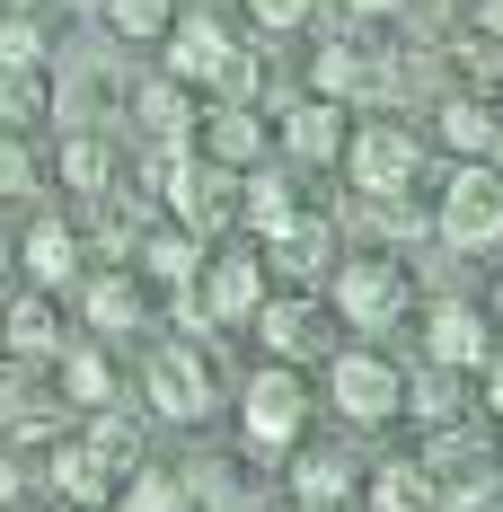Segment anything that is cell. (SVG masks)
<instances>
[{"label":"cell","mask_w":503,"mask_h":512,"mask_svg":"<svg viewBox=\"0 0 503 512\" xmlns=\"http://www.w3.org/2000/svg\"><path fill=\"white\" fill-rule=\"evenodd\" d=\"M309 433V389L292 362H265L248 389H239V442H248L256 460H292Z\"/></svg>","instance_id":"1"},{"label":"cell","mask_w":503,"mask_h":512,"mask_svg":"<svg viewBox=\"0 0 503 512\" xmlns=\"http://www.w3.org/2000/svg\"><path fill=\"white\" fill-rule=\"evenodd\" d=\"M406 301H415V283H406L398 256H336L327 265V309L345 327H398Z\"/></svg>","instance_id":"2"},{"label":"cell","mask_w":503,"mask_h":512,"mask_svg":"<svg viewBox=\"0 0 503 512\" xmlns=\"http://www.w3.org/2000/svg\"><path fill=\"white\" fill-rule=\"evenodd\" d=\"M433 230H442L451 248H495L503 239V159H459V177L442 186Z\"/></svg>","instance_id":"3"},{"label":"cell","mask_w":503,"mask_h":512,"mask_svg":"<svg viewBox=\"0 0 503 512\" xmlns=\"http://www.w3.org/2000/svg\"><path fill=\"white\" fill-rule=\"evenodd\" d=\"M142 398H151V415H168V424H203V415L221 407L212 354H195V345H151V362H142Z\"/></svg>","instance_id":"4"},{"label":"cell","mask_w":503,"mask_h":512,"mask_svg":"<svg viewBox=\"0 0 503 512\" xmlns=\"http://www.w3.org/2000/svg\"><path fill=\"white\" fill-rule=\"evenodd\" d=\"M336 159H345V177L362 186V195H380V204H389V195L415 186L424 142H415L406 124H380V115H371V124H353V133H345V151H336Z\"/></svg>","instance_id":"5"},{"label":"cell","mask_w":503,"mask_h":512,"mask_svg":"<svg viewBox=\"0 0 503 512\" xmlns=\"http://www.w3.org/2000/svg\"><path fill=\"white\" fill-rule=\"evenodd\" d=\"M398 362L389 354H371V345H336V354H327V407L345 415V424H362V433H371V424H389V415H398Z\"/></svg>","instance_id":"6"},{"label":"cell","mask_w":503,"mask_h":512,"mask_svg":"<svg viewBox=\"0 0 503 512\" xmlns=\"http://www.w3.org/2000/svg\"><path fill=\"white\" fill-rule=\"evenodd\" d=\"M424 486H433V504H442V512H486L503 495V460H495V451H477V442L451 424V433H433Z\"/></svg>","instance_id":"7"},{"label":"cell","mask_w":503,"mask_h":512,"mask_svg":"<svg viewBox=\"0 0 503 512\" xmlns=\"http://www.w3.org/2000/svg\"><path fill=\"white\" fill-rule=\"evenodd\" d=\"M309 80H318L309 98H327V106H336V98H345V106H380L389 89H398V62H389L380 45H362V36H336V45H318Z\"/></svg>","instance_id":"8"},{"label":"cell","mask_w":503,"mask_h":512,"mask_svg":"<svg viewBox=\"0 0 503 512\" xmlns=\"http://www.w3.org/2000/svg\"><path fill=\"white\" fill-rule=\"evenodd\" d=\"M248 327L265 336V354H274V362H309V354H327V327H336V309L318 301V292H265Z\"/></svg>","instance_id":"9"},{"label":"cell","mask_w":503,"mask_h":512,"mask_svg":"<svg viewBox=\"0 0 503 512\" xmlns=\"http://www.w3.org/2000/svg\"><path fill=\"white\" fill-rule=\"evenodd\" d=\"M265 256H248V248H230V256H212L195 274V309L203 318H221V327H248L256 318V301H265Z\"/></svg>","instance_id":"10"},{"label":"cell","mask_w":503,"mask_h":512,"mask_svg":"<svg viewBox=\"0 0 503 512\" xmlns=\"http://www.w3.org/2000/svg\"><path fill=\"white\" fill-rule=\"evenodd\" d=\"M230 45H239V36H230L221 18H177V27L159 36L168 80H177V89H212V80H221V62H230Z\"/></svg>","instance_id":"11"},{"label":"cell","mask_w":503,"mask_h":512,"mask_svg":"<svg viewBox=\"0 0 503 512\" xmlns=\"http://www.w3.org/2000/svg\"><path fill=\"white\" fill-rule=\"evenodd\" d=\"M486 354H495V336H486V309L433 301V318H424V362H442V371H486Z\"/></svg>","instance_id":"12"},{"label":"cell","mask_w":503,"mask_h":512,"mask_svg":"<svg viewBox=\"0 0 503 512\" xmlns=\"http://www.w3.org/2000/svg\"><path fill=\"white\" fill-rule=\"evenodd\" d=\"M45 468H53V495H62L71 512L115 504V460H106L98 442H53V451H45Z\"/></svg>","instance_id":"13"},{"label":"cell","mask_w":503,"mask_h":512,"mask_svg":"<svg viewBox=\"0 0 503 512\" xmlns=\"http://www.w3.org/2000/svg\"><path fill=\"white\" fill-rule=\"evenodd\" d=\"M168 212H177V230H221V221H230V212H239V177H230V168H212V159H195V168H186V186H177V195H168Z\"/></svg>","instance_id":"14"},{"label":"cell","mask_w":503,"mask_h":512,"mask_svg":"<svg viewBox=\"0 0 503 512\" xmlns=\"http://www.w3.org/2000/svg\"><path fill=\"white\" fill-rule=\"evenodd\" d=\"M0 354H18V362H62V309H53V292L9 301V318H0Z\"/></svg>","instance_id":"15"},{"label":"cell","mask_w":503,"mask_h":512,"mask_svg":"<svg viewBox=\"0 0 503 512\" xmlns=\"http://www.w3.org/2000/svg\"><path fill=\"white\" fill-rule=\"evenodd\" d=\"M353 486H362V468H353L345 451H292V504H301V512L353 504Z\"/></svg>","instance_id":"16"},{"label":"cell","mask_w":503,"mask_h":512,"mask_svg":"<svg viewBox=\"0 0 503 512\" xmlns=\"http://www.w3.org/2000/svg\"><path fill=\"white\" fill-rule=\"evenodd\" d=\"M327 265H336V239H327V221H292L283 239H265V274H283L292 292H309Z\"/></svg>","instance_id":"17"},{"label":"cell","mask_w":503,"mask_h":512,"mask_svg":"<svg viewBox=\"0 0 503 512\" xmlns=\"http://www.w3.org/2000/svg\"><path fill=\"white\" fill-rule=\"evenodd\" d=\"M133 265H142L151 283H168V292H195L203 239H195V230H142V239H133Z\"/></svg>","instance_id":"18"},{"label":"cell","mask_w":503,"mask_h":512,"mask_svg":"<svg viewBox=\"0 0 503 512\" xmlns=\"http://www.w3.org/2000/svg\"><path fill=\"white\" fill-rule=\"evenodd\" d=\"M398 415H415L424 433H451L459 415H468V398H459V371H442V362H424L415 380H398Z\"/></svg>","instance_id":"19"},{"label":"cell","mask_w":503,"mask_h":512,"mask_svg":"<svg viewBox=\"0 0 503 512\" xmlns=\"http://www.w3.org/2000/svg\"><path fill=\"white\" fill-rule=\"evenodd\" d=\"M283 151L292 159H336L345 151V115H336L327 98H292L283 106Z\"/></svg>","instance_id":"20"},{"label":"cell","mask_w":503,"mask_h":512,"mask_svg":"<svg viewBox=\"0 0 503 512\" xmlns=\"http://www.w3.org/2000/svg\"><path fill=\"white\" fill-rule=\"evenodd\" d=\"M256 151H265V115H256V106L203 115V159H212V168H248Z\"/></svg>","instance_id":"21"},{"label":"cell","mask_w":503,"mask_h":512,"mask_svg":"<svg viewBox=\"0 0 503 512\" xmlns=\"http://www.w3.org/2000/svg\"><path fill=\"white\" fill-rule=\"evenodd\" d=\"M18 256H27V274H36V292H53V283L80 274V230H71V221H36V230L18 239Z\"/></svg>","instance_id":"22"},{"label":"cell","mask_w":503,"mask_h":512,"mask_svg":"<svg viewBox=\"0 0 503 512\" xmlns=\"http://www.w3.org/2000/svg\"><path fill=\"white\" fill-rule=\"evenodd\" d=\"M133 115H142V133H151V142H186V124H195V89H177V80L159 71V80L133 89Z\"/></svg>","instance_id":"23"},{"label":"cell","mask_w":503,"mask_h":512,"mask_svg":"<svg viewBox=\"0 0 503 512\" xmlns=\"http://www.w3.org/2000/svg\"><path fill=\"white\" fill-rule=\"evenodd\" d=\"M362 495H371V512H433L424 460H380V468H362Z\"/></svg>","instance_id":"24"},{"label":"cell","mask_w":503,"mask_h":512,"mask_svg":"<svg viewBox=\"0 0 503 512\" xmlns=\"http://www.w3.org/2000/svg\"><path fill=\"white\" fill-rule=\"evenodd\" d=\"M53 115V80L27 71V62H0V133H27Z\"/></svg>","instance_id":"25"},{"label":"cell","mask_w":503,"mask_h":512,"mask_svg":"<svg viewBox=\"0 0 503 512\" xmlns=\"http://www.w3.org/2000/svg\"><path fill=\"white\" fill-rule=\"evenodd\" d=\"M62 186L71 195H115V142H98V133H62Z\"/></svg>","instance_id":"26"},{"label":"cell","mask_w":503,"mask_h":512,"mask_svg":"<svg viewBox=\"0 0 503 512\" xmlns=\"http://www.w3.org/2000/svg\"><path fill=\"white\" fill-rule=\"evenodd\" d=\"M442 142H451L459 159H495V142H503V115L486 98H451L442 106Z\"/></svg>","instance_id":"27"},{"label":"cell","mask_w":503,"mask_h":512,"mask_svg":"<svg viewBox=\"0 0 503 512\" xmlns=\"http://www.w3.org/2000/svg\"><path fill=\"white\" fill-rule=\"evenodd\" d=\"M62 398L71 407H115V362L98 345H62Z\"/></svg>","instance_id":"28"},{"label":"cell","mask_w":503,"mask_h":512,"mask_svg":"<svg viewBox=\"0 0 503 512\" xmlns=\"http://www.w3.org/2000/svg\"><path fill=\"white\" fill-rule=\"evenodd\" d=\"M239 221H248L256 239H283V230L301 221V204H292L283 177H248V186H239Z\"/></svg>","instance_id":"29"},{"label":"cell","mask_w":503,"mask_h":512,"mask_svg":"<svg viewBox=\"0 0 503 512\" xmlns=\"http://www.w3.org/2000/svg\"><path fill=\"white\" fill-rule=\"evenodd\" d=\"M89 327H98V336L142 327V283H133V274H98V283H89Z\"/></svg>","instance_id":"30"},{"label":"cell","mask_w":503,"mask_h":512,"mask_svg":"<svg viewBox=\"0 0 503 512\" xmlns=\"http://www.w3.org/2000/svg\"><path fill=\"white\" fill-rule=\"evenodd\" d=\"M115 512H195V486L168 468H133V486H115Z\"/></svg>","instance_id":"31"},{"label":"cell","mask_w":503,"mask_h":512,"mask_svg":"<svg viewBox=\"0 0 503 512\" xmlns=\"http://www.w3.org/2000/svg\"><path fill=\"white\" fill-rule=\"evenodd\" d=\"M106 27H115L124 45H159V36L177 27V0H106Z\"/></svg>","instance_id":"32"},{"label":"cell","mask_w":503,"mask_h":512,"mask_svg":"<svg viewBox=\"0 0 503 512\" xmlns=\"http://www.w3.org/2000/svg\"><path fill=\"white\" fill-rule=\"evenodd\" d=\"M186 168H195L186 142H151V151H142V186H151V195H177V186H186Z\"/></svg>","instance_id":"33"},{"label":"cell","mask_w":503,"mask_h":512,"mask_svg":"<svg viewBox=\"0 0 503 512\" xmlns=\"http://www.w3.org/2000/svg\"><path fill=\"white\" fill-rule=\"evenodd\" d=\"M18 195H36V151H27V133H0V204H18Z\"/></svg>","instance_id":"34"},{"label":"cell","mask_w":503,"mask_h":512,"mask_svg":"<svg viewBox=\"0 0 503 512\" xmlns=\"http://www.w3.org/2000/svg\"><path fill=\"white\" fill-rule=\"evenodd\" d=\"M80 442H98L115 468H124V460H142V433H133V415H115V407H98V424H89Z\"/></svg>","instance_id":"35"},{"label":"cell","mask_w":503,"mask_h":512,"mask_svg":"<svg viewBox=\"0 0 503 512\" xmlns=\"http://www.w3.org/2000/svg\"><path fill=\"white\" fill-rule=\"evenodd\" d=\"M212 98H221V106H248L256 98V45H230L221 80H212Z\"/></svg>","instance_id":"36"},{"label":"cell","mask_w":503,"mask_h":512,"mask_svg":"<svg viewBox=\"0 0 503 512\" xmlns=\"http://www.w3.org/2000/svg\"><path fill=\"white\" fill-rule=\"evenodd\" d=\"M0 62H27V71H45V36H36V18H0Z\"/></svg>","instance_id":"37"},{"label":"cell","mask_w":503,"mask_h":512,"mask_svg":"<svg viewBox=\"0 0 503 512\" xmlns=\"http://www.w3.org/2000/svg\"><path fill=\"white\" fill-rule=\"evenodd\" d=\"M309 9H318V0H248V18L265 27V36H292V27H309Z\"/></svg>","instance_id":"38"},{"label":"cell","mask_w":503,"mask_h":512,"mask_svg":"<svg viewBox=\"0 0 503 512\" xmlns=\"http://www.w3.org/2000/svg\"><path fill=\"white\" fill-rule=\"evenodd\" d=\"M486 415L503 424V354H486Z\"/></svg>","instance_id":"39"},{"label":"cell","mask_w":503,"mask_h":512,"mask_svg":"<svg viewBox=\"0 0 503 512\" xmlns=\"http://www.w3.org/2000/svg\"><path fill=\"white\" fill-rule=\"evenodd\" d=\"M345 9H353V18H398L406 0H345Z\"/></svg>","instance_id":"40"},{"label":"cell","mask_w":503,"mask_h":512,"mask_svg":"<svg viewBox=\"0 0 503 512\" xmlns=\"http://www.w3.org/2000/svg\"><path fill=\"white\" fill-rule=\"evenodd\" d=\"M486 36H495V45H503V0H486Z\"/></svg>","instance_id":"41"},{"label":"cell","mask_w":503,"mask_h":512,"mask_svg":"<svg viewBox=\"0 0 503 512\" xmlns=\"http://www.w3.org/2000/svg\"><path fill=\"white\" fill-rule=\"evenodd\" d=\"M9 495H18V468H9V460H0V504H9Z\"/></svg>","instance_id":"42"},{"label":"cell","mask_w":503,"mask_h":512,"mask_svg":"<svg viewBox=\"0 0 503 512\" xmlns=\"http://www.w3.org/2000/svg\"><path fill=\"white\" fill-rule=\"evenodd\" d=\"M0 9H9V18H27V9H36V0H0Z\"/></svg>","instance_id":"43"},{"label":"cell","mask_w":503,"mask_h":512,"mask_svg":"<svg viewBox=\"0 0 503 512\" xmlns=\"http://www.w3.org/2000/svg\"><path fill=\"white\" fill-rule=\"evenodd\" d=\"M221 512H239V504H221Z\"/></svg>","instance_id":"44"},{"label":"cell","mask_w":503,"mask_h":512,"mask_svg":"<svg viewBox=\"0 0 503 512\" xmlns=\"http://www.w3.org/2000/svg\"><path fill=\"white\" fill-rule=\"evenodd\" d=\"M495 309H503V301H495Z\"/></svg>","instance_id":"45"}]
</instances>
